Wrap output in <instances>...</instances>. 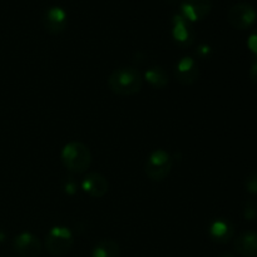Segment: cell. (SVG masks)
Returning <instances> with one entry per match:
<instances>
[{
  "label": "cell",
  "instance_id": "cell-13",
  "mask_svg": "<svg viewBox=\"0 0 257 257\" xmlns=\"http://www.w3.org/2000/svg\"><path fill=\"white\" fill-rule=\"evenodd\" d=\"M235 235V228L230 221L216 220L210 227V237L216 243H227L232 240Z\"/></svg>",
  "mask_w": 257,
  "mask_h": 257
},
{
  "label": "cell",
  "instance_id": "cell-10",
  "mask_svg": "<svg viewBox=\"0 0 257 257\" xmlns=\"http://www.w3.org/2000/svg\"><path fill=\"white\" fill-rule=\"evenodd\" d=\"M82 187L92 197L100 198L108 192V181L100 173L92 172L84 178Z\"/></svg>",
  "mask_w": 257,
  "mask_h": 257
},
{
  "label": "cell",
  "instance_id": "cell-12",
  "mask_svg": "<svg viewBox=\"0 0 257 257\" xmlns=\"http://www.w3.org/2000/svg\"><path fill=\"white\" fill-rule=\"evenodd\" d=\"M190 23L181 14L173 17V38L182 45H190L193 42V30Z\"/></svg>",
  "mask_w": 257,
  "mask_h": 257
},
{
  "label": "cell",
  "instance_id": "cell-17",
  "mask_svg": "<svg viewBox=\"0 0 257 257\" xmlns=\"http://www.w3.org/2000/svg\"><path fill=\"white\" fill-rule=\"evenodd\" d=\"M245 187L250 195H257V170L246 177Z\"/></svg>",
  "mask_w": 257,
  "mask_h": 257
},
{
  "label": "cell",
  "instance_id": "cell-11",
  "mask_svg": "<svg viewBox=\"0 0 257 257\" xmlns=\"http://www.w3.org/2000/svg\"><path fill=\"white\" fill-rule=\"evenodd\" d=\"M235 250L243 257H257V232L247 231L235 240Z\"/></svg>",
  "mask_w": 257,
  "mask_h": 257
},
{
  "label": "cell",
  "instance_id": "cell-22",
  "mask_svg": "<svg viewBox=\"0 0 257 257\" xmlns=\"http://www.w3.org/2000/svg\"><path fill=\"white\" fill-rule=\"evenodd\" d=\"M220 257H233V256L230 255V253H225V255H222V256H220Z\"/></svg>",
  "mask_w": 257,
  "mask_h": 257
},
{
  "label": "cell",
  "instance_id": "cell-1",
  "mask_svg": "<svg viewBox=\"0 0 257 257\" xmlns=\"http://www.w3.org/2000/svg\"><path fill=\"white\" fill-rule=\"evenodd\" d=\"M142 77L135 68L123 67L114 70L108 79V85L113 93L122 97L137 94L142 88Z\"/></svg>",
  "mask_w": 257,
  "mask_h": 257
},
{
  "label": "cell",
  "instance_id": "cell-8",
  "mask_svg": "<svg viewBox=\"0 0 257 257\" xmlns=\"http://www.w3.org/2000/svg\"><path fill=\"white\" fill-rule=\"evenodd\" d=\"M67 13L59 7H52L43 15V25L50 34H59L67 27Z\"/></svg>",
  "mask_w": 257,
  "mask_h": 257
},
{
  "label": "cell",
  "instance_id": "cell-15",
  "mask_svg": "<svg viewBox=\"0 0 257 257\" xmlns=\"http://www.w3.org/2000/svg\"><path fill=\"white\" fill-rule=\"evenodd\" d=\"M146 79H147V82L152 87L158 88V89L165 88L168 83L167 73L165 72V69L160 67H153L148 69V72L146 73Z\"/></svg>",
  "mask_w": 257,
  "mask_h": 257
},
{
  "label": "cell",
  "instance_id": "cell-7",
  "mask_svg": "<svg viewBox=\"0 0 257 257\" xmlns=\"http://www.w3.org/2000/svg\"><path fill=\"white\" fill-rule=\"evenodd\" d=\"M13 248L20 257H38L42 251V243L32 233L23 232L14 238Z\"/></svg>",
  "mask_w": 257,
  "mask_h": 257
},
{
  "label": "cell",
  "instance_id": "cell-14",
  "mask_svg": "<svg viewBox=\"0 0 257 257\" xmlns=\"http://www.w3.org/2000/svg\"><path fill=\"white\" fill-rule=\"evenodd\" d=\"M119 246L113 240H103L93 248L92 257H118Z\"/></svg>",
  "mask_w": 257,
  "mask_h": 257
},
{
  "label": "cell",
  "instance_id": "cell-16",
  "mask_svg": "<svg viewBox=\"0 0 257 257\" xmlns=\"http://www.w3.org/2000/svg\"><path fill=\"white\" fill-rule=\"evenodd\" d=\"M243 216L247 221L257 220V202L256 201H247L243 207Z\"/></svg>",
  "mask_w": 257,
  "mask_h": 257
},
{
  "label": "cell",
  "instance_id": "cell-18",
  "mask_svg": "<svg viewBox=\"0 0 257 257\" xmlns=\"http://www.w3.org/2000/svg\"><path fill=\"white\" fill-rule=\"evenodd\" d=\"M247 47L257 59V29L253 30V32L250 34V37H248Z\"/></svg>",
  "mask_w": 257,
  "mask_h": 257
},
{
  "label": "cell",
  "instance_id": "cell-19",
  "mask_svg": "<svg viewBox=\"0 0 257 257\" xmlns=\"http://www.w3.org/2000/svg\"><path fill=\"white\" fill-rule=\"evenodd\" d=\"M250 79H251V82L255 83V84H257V59L253 60L252 64H251V68H250Z\"/></svg>",
  "mask_w": 257,
  "mask_h": 257
},
{
  "label": "cell",
  "instance_id": "cell-21",
  "mask_svg": "<svg viewBox=\"0 0 257 257\" xmlns=\"http://www.w3.org/2000/svg\"><path fill=\"white\" fill-rule=\"evenodd\" d=\"M5 241V233L0 230V242H4Z\"/></svg>",
  "mask_w": 257,
  "mask_h": 257
},
{
  "label": "cell",
  "instance_id": "cell-2",
  "mask_svg": "<svg viewBox=\"0 0 257 257\" xmlns=\"http://www.w3.org/2000/svg\"><path fill=\"white\" fill-rule=\"evenodd\" d=\"M62 161L65 167L74 173H83L90 167L92 155L89 148L80 142H70L63 148Z\"/></svg>",
  "mask_w": 257,
  "mask_h": 257
},
{
  "label": "cell",
  "instance_id": "cell-9",
  "mask_svg": "<svg viewBox=\"0 0 257 257\" xmlns=\"http://www.w3.org/2000/svg\"><path fill=\"white\" fill-rule=\"evenodd\" d=\"M177 80L183 85H191L200 77V70L192 58H183L177 64L176 69Z\"/></svg>",
  "mask_w": 257,
  "mask_h": 257
},
{
  "label": "cell",
  "instance_id": "cell-20",
  "mask_svg": "<svg viewBox=\"0 0 257 257\" xmlns=\"http://www.w3.org/2000/svg\"><path fill=\"white\" fill-rule=\"evenodd\" d=\"M65 190H67L68 193H74L75 192V183L73 182V181H68L67 186H65Z\"/></svg>",
  "mask_w": 257,
  "mask_h": 257
},
{
  "label": "cell",
  "instance_id": "cell-3",
  "mask_svg": "<svg viewBox=\"0 0 257 257\" xmlns=\"http://www.w3.org/2000/svg\"><path fill=\"white\" fill-rule=\"evenodd\" d=\"M74 245V238L68 228L58 226L52 228L45 237V248L52 256H64L72 250Z\"/></svg>",
  "mask_w": 257,
  "mask_h": 257
},
{
  "label": "cell",
  "instance_id": "cell-6",
  "mask_svg": "<svg viewBox=\"0 0 257 257\" xmlns=\"http://www.w3.org/2000/svg\"><path fill=\"white\" fill-rule=\"evenodd\" d=\"M212 9L211 0H185L181 4V15L188 22H198L207 17Z\"/></svg>",
  "mask_w": 257,
  "mask_h": 257
},
{
  "label": "cell",
  "instance_id": "cell-5",
  "mask_svg": "<svg viewBox=\"0 0 257 257\" xmlns=\"http://www.w3.org/2000/svg\"><path fill=\"white\" fill-rule=\"evenodd\" d=\"M228 23L238 30H245L256 23L257 12L255 8L247 3H238L230 8L227 13Z\"/></svg>",
  "mask_w": 257,
  "mask_h": 257
},
{
  "label": "cell",
  "instance_id": "cell-4",
  "mask_svg": "<svg viewBox=\"0 0 257 257\" xmlns=\"http://www.w3.org/2000/svg\"><path fill=\"white\" fill-rule=\"evenodd\" d=\"M172 168V157L165 150H156L146 162V175L152 181L165 180Z\"/></svg>",
  "mask_w": 257,
  "mask_h": 257
}]
</instances>
